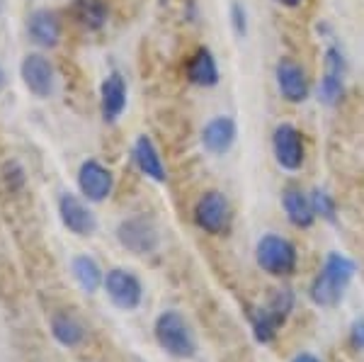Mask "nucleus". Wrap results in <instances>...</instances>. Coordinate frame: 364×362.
Wrapping results in <instances>:
<instances>
[{"instance_id":"nucleus-1","label":"nucleus","mask_w":364,"mask_h":362,"mask_svg":"<svg viewBox=\"0 0 364 362\" xmlns=\"http://www.w3.org/2000/svg\"><path fill=\"white\" fill-rule=\"evenodd\" d=\"M357 272L355 260H350L343 253H331L323 262L321 272L316 275V280L311 282L309 297L314 304L318 307H338L340 299L345 297V289L350 287L352 277Z\"/></svg>"},{"instance_id":"nucleus-2","label":"nucleus","mask_w":364,"mask_h":362,"mask_svg":"<svg viewBox=\"0 0 364 362\" xmlns=\"http://www.w3.org/2000/svg\"><path fill=\"white\" fill-rule=\"evenodd\" d=\"M154 336L161 350H166L170 358L190 360L197 355V338L192 326L187 324L185 316L175 309H168L154 324Z\"/></svg>"},{"instance_id":"nucleus-3","label":"nucleus","mask_w":364,"mask_h":362,"mask_svg":"<svg viewBox=\"0 0 364 362\" xmlns=\"http://www.w3.org/2000/svg\"><path fill=\"white\" fill-rule=\"evenodd\" d=\"M291 309H294V292L289 287L274 289V294L269 297L267 304L252 314V334H255V341L257 343L274 341L277 331L289 319Z\"/></svg>"},{"instance_id":"nucleus-4","label":"nucleus","mask_w":364,"mask_h":362,"mask_svg":"<svg viewBox=\"0 0 364 362\" xmlns=\"http://www.w3.org/2000/svg\"><path fill=\"white\" fill-rule=\"evenodd\" d=\"M255 260L267 275L272 277H287L296 270V248L289 238L277 236V233H267L257 241L255 246Z\"/></svg>"},{"instance_id":"nucleus-5","label":"nucleus","mask_w":364,"mask_h":362,"mask_svg":"<svg viewBox=\"0 0 364 362\" xmlns=\"http://www.w3.org/2000/svg\"><path fill=\"white\" fill-rule=\"evenodd\" d=\"M231 204L219 190L204 192L195 204V224L211 236H219L231 229Z\"/></svg>"},{"instance_id":"nucleus-6","label":"nucleus","mask_w":364,"mask_h":362,"mask_svg":"<svg viewBox=\"0 0 364 362\" xmlns=\"http://www.w3.org/2000/svg\"><path fill=\"white\" fill-rule=\"evenodd\" d=\"M102 287L107 292V299L122 312H136L144 302V284L132 270H124V267L107 270Z\"/></svg>"},{"instance_id":"nucleus-7","label":"nucleus","mask_w":364,"mask_h":362,"mask_svg":"<svg viewBox=\"0 0 364 362\" xmlns=\"http://www.w3.org/2000/svg\"><path fill=\"white\" fill-rule=\"evenodd\" d=\"M117 241L134 255H149L161 246V236H158L156 224L149 217H144V214L122 221L117 226Z\"/></svg>"},{"instance_id":"nucleus-8","label":"nucleus","mask_w":364,"mask_h":362,"mask_svg":"<svg viewBox=\"0 0 364 362\" xmlns=\"http://www.w3.org/2000/svg\"><path fill=\"white\" fill-rule=\"evenodd\" d=\"M20 78H22V85H25L34 97H39V100L51 97L56 90L54 63H51L44 54H39V51H32V54H27L22 58Z\"/></svg>"},{"instance_id":"nucleus-9","label":"nucleus","mask_w":364,"mask_h":362,"mask_svg":"<svg viewBox=\"0 0 364 362\" xmlns=\"http://www.w3.org/2000/svg\"><path fill=\"white\" fill-rule=\"evenodd\" d=\"M345 75H348V63L338 46H328L326 58H323V78L318 83V100L328 107H336L345 95Z\"/></svg>"},{"instance_id":"nucleus-10","label":"nucleus","mask_w":364,"mask_h":362,"mask_svg":"<svg viewBox=\"0 0 364 362\" xmlns=\"http://www.w3.org/2000/svg\"><path fill=\"white\" fill-rule=\"evenodd\" d=\"M114 175L107 166H102L95 159H87L78 168V190L87 202H105L112 195Z\"/></svg>"},{"instance_id":"nucleus-11","label":"nucleus","mask_w":364,"mask_h":362,"mask_svg":"<svg viewBox=\"0 0 364 362\" xmlns=\"http://www.w3.org/2000/svg\"><path fill=\"white\" fill-rule=\"evenodd\" d=\"M58 217H61V224L75 236H92L97 231V217L85 204V200H80L73 192H61V197H58Z\"/></svg>"},{"instance_id":"nucleus-12","label":"nucleus","mask_w":364,"mask_h":362,"mask_svg":"<svg viewBox=\"0 0 364 362\" xmlns=\"http://www.w3.org/2000/svg\"><path fill=\"white\" fill-rule=\"evenodd\" d=\"M272 151L274 161L284 171H299L306 161V149H304V137L294 124H279L272 134Z\"/></svg>"},{"instance_id":"nucleus-13","label":"nucleus","mask_w":364,"mask_h":362,"mask_svg":"<svg viewBox=\"0 0 364 362\" xmlns=\"http://www.w3.org/2000/svg\"><path fill=\"white\" fill-rule=\"evenodd\" d=\"M274 78H277V87L279 95L284 97L287 102L299 105L309 97V78L304 73V68L299 66L291 58H282L274 68Z\"/></svg>"},{"instance_id":"nucleus-14","label":"nucleus","mask_w":364,"mask_h":362,"mask_svg":"<svg viewBox=\"0 0 364 362\" xmlns=\"http://www.w3.org/2000/svg\"><path fill=\"white\" fill-rule=\"evenodd\" d=\"M238 137V127L233 117L219 115L211 117L202 129V146L209 151L211 156H224L231 151V146L236 144Z\"/></svg>"},{"instance_id":"nucleus-15","label":"nucleus","mask_w":364,"mask_h":362,"mask_svg":"<svg viewBox=\"0 0 364 362\" xmlns=\"http://www.w3.org/2000/svg\"><path fill=\"white\" fill-rule=\"evenodd\" d=\"M27 34L42 49H54L61 42V20L54 10H32L27 17Z\"/></svg>"},{"instance_id":"nucleus-16","label":"nucleus","mask_w":364,"mask_h":362,"mask_svg":"<svg viewBox=\"0 0 364 362\" xmlns=\"http://www.w3.org/2000/svg\"><path fill=\"white\" fill-rule=\"evenodd\" d=\"M127 110V80L122 73H107L100 85V112L105 122H117Z\"/></svg>"},{"instance_id":"nucleus-17","label":"nucleus","mask_w":364,"mask_h":362,"mask_svg":"<svg viewBox=\"0 0 364 362\" xmlns=\"http://www.w3.org/2000/svg\"><path fill=\"white\" fill-rule=\"evenodd\" d=\"M132 159L136 163V168L146 178H151L154 183H166L168 180V173H166V166H163V159L158 154L156 144L151 137L141 134L134 142V149H132Z\"/></svg>"},{"instance_id":"nucleus-18","label":"nucleus","mask_w":364,"mask_h":362,"mask_svg":"<svg viewBox=\"0 0 364 362\" xmlns=\"http://www.w3.org/2000/svg\"><path fill=\"white\" fill-rule=\"evenodd\" d=\"M185 73H187V80L199 87H214L219 83V66H216V58L207 46L197 49L195 54L190 56Z\"/></svg>"},{"instance_id":"nucleus-19","label":"nucleus","mask_w":364,"mask_h":362,"mask_svg":"<svg viewBox=\"0 0 364 362\" xmlns=\"http://www.w3.org/2000/svg\"><path fill=\"white\" fill-rule=\"evenodd\" d=\"M70 275L78 282V287L87 292V294H95V292L105 284V272L100 267V262L87 253L73 255L70 258Z\"/></svg>"},{"instance_id":"nucleus-20","label":"nucleus","mask_w":364,"mask_h":362,"mask_svg":"<svg viewBox=\"0 0 364 362\" xmlns=\"http://www.w3.org/2000/svg\"><path fill=\"white\" fill-rule=\"evenodd\" d=\"M49 326H51V336H54V341L63 348H78L80 343L85 341L83 324H80V321L68 312L54 314L49 321Z\"/></svg>"},{"instance_id":"nucleus-21","label":"nucleus","mask_w":364,"mask_h":362,"mask_svg":"<svg viewBox=\"0 0 364 362\" xmlns=\"http://www.w3.org/2000/svg\"><path fill=\"white\" fill-rule=\"evenodd\" d=\"M70 15L80 27L97 32L107 25L109 20V8L105 5V0H73L70 3Z\"/></svg>"},{"instance_id":"nucleus-22","label":"nucleus","mask_w":364,"mask_h":362,"mask_svg":"<svg viewBox=\"0 0 364 362\" xmlns=\"http://www.w3.org/2000/svg\"><path fill=\"white\" fill-rule=\"evenodd\" d=\"M282 204H284L287 219L291 221L299 229H309L316 219V212L311 207V197L304 195L299 188H287L282 195Z\"/></svg>"},{"instance_id":"nucleus-23","label":"nucleus","mask_w":364,"mask_h":362,"mask_svg":"<svg viewBox=\"0 0 364 362\" xmlns=\"http://www.w3.org/2000/svg\"><path fill=\"white\" fill-rule=\"evenodd\" d=\"M311 207H314L316 217L326 219L328 224H336L338 204H336V200H333V197L328 195L326 190H314V192H311Z\"/></svg>"},{"instance_id":"nucleus-24","label":"nucleus","mask_w":364,"mask_h":362,"mask_svg":"<svg viewBox=\"0 0 364 362\" xmlns=\"http://www.w3.org/2000/svg\"><path fill=\"white\" fill-rule=\"evenodd\" d=\"M231 22H233V32L236 37L243 39L248 34V15H245V8L240 3L231 5Z\"/></svg>"},{"instance_id":"nucleus-25","label":"nucleus","mask_w":364,"mask_h":362,"mask_svg":"<svg viewBox=\"0 0 364 362\" xmlns=\"http://www.w3.org/2000/svg\"><path fill=\"white\" fill-rule=\"evenodd\" d=\"M350 341H352V346H355L357 350H364V319H360V321H355V324H352Z\"/></svg>"},{"instance_id":"nucleus-26","label":"nucleus","mask_w":364,"mask_h":362,"mask_svg":"<svg viewBox=\"0 0 364 362\" xmlns=\"http://www.w3.org/2000/svg\"><path fill=\"white\" fill-rule=\"evenodd\" d=\"M291 362H321V360L316 358V355H311V353H299Z\"/></svg>"},{"instance_id":"nucleus-27","label":"nucleus","mask_w":364,"mask_h":362,"mask_svg":"<svg viewBox=\"0 0 364 362\" xmlns=\"http://www.w3.org/2000/svg\"><path fill=\"white\" fill-rule=\"evenodd\" d=\"M274 3L284 5V8H299V5H301L304 0H274Z\"/></svg>"},{"instance_id":"nucleus-28","label":"nucleus","mask_w":364,"mask_h":362,"mask_svg":"<svg viewBox=\"0 0 364 362\" xmlns=\"http://www.w3.org/2000/svg\"><path fill=\"white\" fill-rule=\"evenodd\" d=\"M3 85H5V73H3V66H0V90H3Z\"/></svg>"},{"instance_id":"nucleus-29","label":"nucleus","mask_w":364,"mask_h":362,"mask_svg":"<svg viewBox=\"0 0 364 362\" xmlns=\"http://www.w3.org/2000/svg\"><path fill=\"white\" fill-rule=\"evenodd\" d=\"M3 5H5V3H3V0H0V15H3Z\"/></svg>"},{"instance_id":"nucleus-30","label":"nucleus","mask_w":364,"mask_h":362,"mask_svg":"<svg viewBox=\"0 0 364 362\" xmlns=\"http://www.w3.org/2000/svg\"><path fill=\"white\" fill-rule=\"evenodd\" d=\"M158 3H168V0H158Z\"/></svg>"}]
</instances>
